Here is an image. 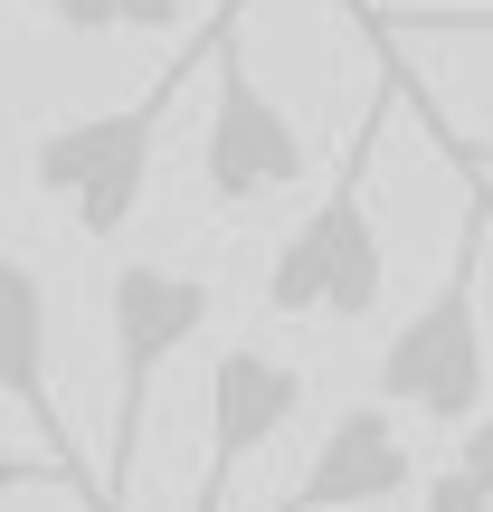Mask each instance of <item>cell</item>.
Masks as SVG:
<instances>
[{"instance_id":"30bf717a","label":"cell","mask_w":493,"mask_h":512,"mask_svg":"<svg viewBox=\"0 0 493 512\" xmlns=\"http://www.w3.org/2000/svg\"><path fill=\"white\" fill-rule=\"evenodd\" d=\"M456 484H465V494H475V503H493V418H475V427H465V456H456Z\"/></svg>"},{"instance_id":"52a82bcc","label":"cell","mask_w":493,"mask_h":512,"mask_svg":"<svg viewBox=\"0 0 493 512\" xmlns=\"http://www.w3.org/2000/svg\"><path fill=\"white\" fill-rule=\"evenodd\" d=\"M408 484H418V456H408L389 399H370V408H342V418L323 427L304 484H294L275 512H361V503H399Z\"/></svg>"},{"instance_id":"5b68a950","label":"cell","mask_w":493,"mask_h":512,"mask_svg":"<svg viewBox=\"0 0 493 512\" xmlns=\"http://www.w3.org/2000/svg\"><path fill=\"white\" fill-rule=\"evenodd\" d=\"M238 29H247V19H238ZM238 29H228L219 57H209V76H219V86H209V133H200V181H209V200H219V209L285 200V190L313 171L304 124H294V114L275 105L266 86H256Z\"/></svg>"},{"instance_id":"8fae6325","label":"cell","mask_w":493,"mask_h":512,"mask_svg":"<svg viewBox=\"0 0 493 512\" xmlns=\"http://www.w3.org/2000/svg\"><path fill=\"white\" fill-rule=\"evenodd\" d=\"M48 19L76 38H105V29H124V0H48Z\"/></svg>"},{"instance_id":"7c38bea8","label":"cell","mask_w":493,"mask_h":512,"mask_svg":"<svg viewBox=\"0 0 493 512\" xmlns=\"http://www.w3.org/2000/svg\"><path fill=\"white\" fill-rule=\"evenodd\" d=\"M437 143H446V152H456V162H465V171H493V143H456V133H446V124H437Z\"/></svg>"},{"instance_id":"9c48e42d","label":"cell","mask_w":493,"mask_h":512,"mask_svg":"<svg viewBox=\"0 0 493 512\" xmlns=\"http://www.w3.org/2000/svg\"><path fill=\"white\" fill-rule=\"evenodd\" d=\"M380 38H493V0H399V10H361Z\"/></svg>"},{"instance_id":"277c9868","label":"cell","mask_w":493,"mask_h":512,"mask_svg":"<svg viewBox=\"0 0 493 512\" xmlns=\"http://www.w3.org/2000/svg\"><path fill=\"white\" fill-rule=\"evenodd\" d=\"M484 200H475V219H465V238L456 256H446V275H437V294H427L418 313H408L399 332H389V351H380V399L389 408H418L427 427H475L484 418V313H475V285H484Z\"/></svg>"},{"instance_id":"7a4b0ae2","label":"cell","mask_w":493,"mask_h":512,"mask_svg":"<svg viewBox=\"0 0 493 512\" xmlns=\"http://www.w3.org/2000/svg\"><path fill=\"white\" fill-rule=\"evenodd\" d=\"M399 95H408V76H389V86L361 105L342 162H332V190L294 219V238L275 247V266H266V313H285V323H304V313L370 323V313H380L389 247H380V228H370V152H380L389 105H399Z\"/></svg>"},{"instance_id":"6da1fadb","label":"cell","mask_w":493,"mask_h":512,"mask_svg":"<svg viewBox=\"0 0 493 512\" xmlns=\"http://www.w3.org/2000/svg\"><path fill=\"white\" fill-rule=\"evenodd\" d=\"M238 19H247V0H219V10H209V29L190 38V48L171 57V67L152 76L133 105H105V114H76V124H48V133H38L29 181L48 190V200L86 228V238H124V228H133V209H143V190H152V152H162L171 105H181V86L219 57V38L238 29Z\"/></svg>"},{"instance_id":"3957f363","label":"cell","mask_w":493,"mask_h":512,"mask_svg":"<svg viewBox=\"0 0 493 512\" xmlns=\"http://www.w3.org/2000/svg\"><path fill=\"white\" fill-rule=\"evenodd\" d=\"M200 323H209V275H181V266H114V285H105L114 427H105V503H95V512H124V503H133L152 389H162V370L200 342Z\"/></svg>"},{"instance_id":"ba28073f","label":"cell","mask_w":493,"mask_h":512,"mask_svg":"<svg viewBox=\"0 0 493 512\" xmlns=\"http://www.w3.org/2000/svg\"><path fill=\"white\" fill-rule=\"evenodd\" d=\"M0 389L29 418H48V285L38 266H0Z\"/></svg>"},{"instance_id":"8992f818","label":"cell","mask_w":493,"mask_h":512,"mask_svg":"<svg viewBox=\"0 0 493 512\" xmlns=\"http://www.w3.org/2000/svg\"><path fill=\"white\" fill-rule=\"evenodd\" d=\"M294 408H304V370L275 361V351H219V370H209V465H200V503L190 512H228V484H238V465H256V446L275 437V427H294Z\"/></svg>"}]
</instances>
